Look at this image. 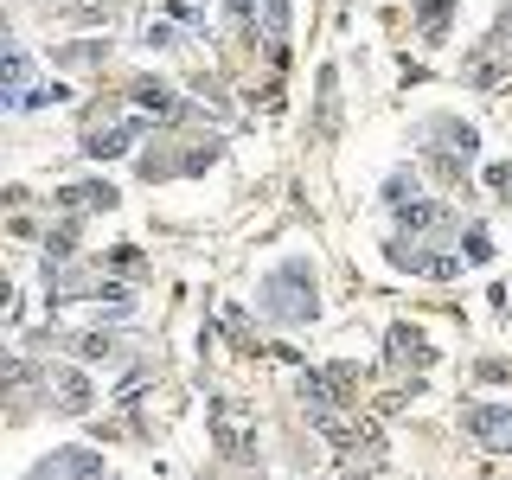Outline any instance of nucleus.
Here are the masks:
<instances>
[{
  "mask_svg": "<svg viewBox=\"0 0 512 480\" xmlns=\"http://www.w3.org/2000/svg\"><path fill=\"white\" fill-rule=\"evenodd\" d=\"M256 314L276 320V327H308L320 314V288H314V263L308 256H288L256 282Z\"/></svg>",
  "mask_w": 512,
  "mask_h": 480,
  "instance_id": "obj_1",
  "label": "nucleus"
},
{
  "mask_svg": "<svg viewBox=\"0 0 512 480\" xmlns=\"http://www.w3.org/2000/svg\"><path fill=\"white\" fill-rule=\"evenodd\" d=\"M423 154H429V173L455 186V180H468V167L480 154V135L461 116H436V122H423Z\"/></svg>",
  "mask_w": 512,
  "mask_h": 480,
  "instance_id": "obj_2",
  "label": "nucleus"
},
{
  "mask_svg": "<svg viewBox=\"0 0 512 480\" xmlns=\"http://www.w3.org/2000/svg\"><path fill=\"white\" fill-rule=\"evenodd\" d=\"M218 154H224V141H218V135H199V141H167V135H160L154 148L135 160V167H141V180H148V186H160V180H186V173H205Z\"/></svg>",
  "mask_w": 512,
  "mask_h": 480,
  "instance_id": "obj_3",
  "label": "nucleus"
},
{
  "mask_svg": "<svg viewBox=\"0 0 512 480\" xmlns=\"http://www.w3.org/2000/svg\"><path fill=\"white\" fill-rule=\"evenodd\" d=\"M352 391H359V365L352 359H333V365H314L301 372V404H308L314 423H333V416L352 410Z\"/></svg>",
  "mask_w": 512,
  "mask_h": 480,
  "instance_id": "obj_4",
  "label": "nucleus"
},
{
  "mask_svg": "<svg viewBox=\"0 0 512 480\" xmlns=\"http://www.w3.org/2000/svg\"><path fill=\"white\" fill-rule=\"evenodd\" d=\"M384 256H391L404 276H423V282H455V276H461V263H468V256L429 244V237H391V244H384Z\"/></svg>",
  "mask_w": 512,
  "mask_h": 480,
  "instance_id": "obj_5",
  "label": "nucleus"
},
{
  "mask_svg": "<svg viewBox=\"0 0 512 480\" xmlns=\"http://www.w3.org/2000/svg\"><path fill=\"white\" fill-rule=\"evenodd\" d=\"M26 480H103V455L96 448H52L32 461Z\"/></svg>",
  "mask_w": 512,
  "mask_h": 480,
  "instance_id": "obj_6",
  "label": "nucleus"
},
{
  "mask_svg": "<svg viewBox=\"0 0 512 480\" xmlns=\"http://www.w3.org/2000/svg\"><path fill=\"white\" fill-rule=\"evenodd\" d=\"M135 103H141V116L160 122V128H186L192 122V103H180V90L160 84V77H141V84H135Z\"/></svg>",
  "mask_w": 512,
  "mask_h": 480,
  "instance_id": "obj_7",
  "label": "nucleus"
},
{
  "mask_svg": "<svg viewBox=\"0 0 512 480\" xmlns=\"http://www.w3.org/2000/svg\"><path fill=\"white\" fill-rule=\"evenodd\" d=\"M461 429H468L474 442L512 455V404H468V410H461Z\"/></svg>",
  "mask_w": 512,
  "mask_h": 480,
  "instance_id": "obj_8",
  "label": "nucleus"
},
{
  "mask_svg": "<svg viewBox=\"0 0 512 480\" xmlns=\"http://www.w3.org/2000/svg\"><path fill=\"white\" fill-rule=\"evenodd\" d=\"M45 397H58V410H64V416H84V410L96 404L90 378H84V372H71V365H45Z\"/></svg>",
  "mask_w": 512,
  "mask_h": 480,
  "instance_id": "obj_9",
  "label": "nucleus"
},
{
  "mask_svg": "<svg viewBox=\"0 0 512 480\" xmlns=\"http://www.w3.org/2000/svg\"><path fill=\"white\" fill-rule=\"evenodd\" d=\"M141 128H148L141 116H128V122H103V128H90V135H84V154H90V160H116L122 148H135V141H141Z\"/></svg>",
  "mask_w": 512,
  "mask_h": 480,
  "instance_id": "obj_10",
  "label": "nucleus"
},
{
  "mask_svg": "<svg viewBox=\"0 0 512 480\" xmlns=\"http://www.w3.org/2000/svg\"><path fill=\"white\" fill-rule=\"evenodd\" d=\"M58 205H64V212H77V218H84V212H116L122 192L109 186V180H77V186H58Z\"/></svg>",
  "mask_w": 512,
  "mask_h": 480,
  "instance_id": "obj_11",
  "label": "nucleus"
},
{
  "mask_svg": "<svg viewBox=\"0 0 512 480\" xmlns=\"http://www.w3.org/2000/svg\"><path fill=\"white\" fill-rule=\"evenodd\" d=\"M384 352H391V365H404V372H423V365L436 359V352H429V340H423L416 327H404V320L384 333Z\"/></svg>",
  "mask_w": 512,
  "mask_h": 480,
  "instance_id": "obj_12",
  "label": "nucleus"
},
{
  "mask_svg": "<svg viewBox=\"0 0 512 480\" xmlns=\"http://www.w3.org/2000/svg\"><path fill=\"white\" fill-rule=\"evenodd\" d=\"M26 77H32V58L20 52V45H7V84H0V96H7V109H20V96L32 90Z\"/></svg>",
  "mask_w": 512,
  "mask_h": 480,
  "instance_id": "obj_13",
  "label": "nucleus"
},
{
  "mask_svg": "<svg viewBox=\"0 0 512 480\" xmlns=\"http://www.w3.org/2000/svg\"><path fill=\"white\" fill-rule=\"evenodd\" d=\"M333 122H340V71H320V116H314V128L320 135H333Z\"/></svg>",
  "mask_w": 512,
  "mask_h": 480,
  "instance_id": "obj_14",
  "label": "nucleus"
},
{
  "mask_svg": "<svg viewBox=\"0 0 512 480\" xmlns=\"http://www.w3.org/2000/svg\"><path fill=\"white\" fill-rule=\"evenodd\" d=\"M109 58V39H77V45H58L52 64H64V71H77V64H103Z\"/></svg>",
  "mask_w": 512,
  "mask_h": 480,
  "instance_id": "obj_15",
  "label": "nucleus"
},
{
  "mask_svg": "<svg viewBox=\"0 0 512 480\" xmlns=\"http://www.w3.org/2000/svg\"><path fill=\"white\" fill-rule=\"evenodd\" d=\"M448 13H455V0H416V26H423V39H442Z\"/></svg>",
  "mask_w": 512,
  "mask_h": 480,
  "instance_id": "obj_16",
  "label": "nucleus"
},
{
  "mask_svg": "<svg viewBox=\"0 0 512 480\" xmlns=\"http://www.w3.org/2000/svg\"><path fill=\"white\" fill-rule=\"evenodd\" d=\"M116 7H122V0H71V7H58V13H64L71 26H96V20H109Z\"/></svg>",
  "mask_w": 512,
  "mask_h": 480,
  "instance_id": "obj_17",
  "label": "nucleus"
},
{
  "mask_svg": "<svg viewBox=\"0 0 512 480\" xmlns=\"http://www.w3.org/2000/svg\"><path fill=\"white\" fill-rule=\"evenodd\" d=\"M103 269H116V276H148V263H141V250H128V244L103 250Z\"/></svg>",
  "mask_w": 512,
  "mask_h": 480,
  "instance_id": "obj_18",
  "label": "nucleus"
},
{
  "mask_svg": "<svg viewBox=\"0 0 512 480\" xmlns=\"http://www.w3.org/2000/svg\"><path fill=\"white\" fill-rule=\"evenodd\" d=\"M461 250H468V263H487V256H493V237L480 231V224H468V231H461Z\"/></svg>",
  "mask_w": 512,
  "mask_h": 480,
  "instance_id": "obj_19",
  "label": "nucleus"
},
{
  "mask_svg": "<svg viewBox=\"0 0 512 480\" xmlns=\"http://www.w3.org/2000/svg\"><path fill=\"white\" fill-rule=\"evenodd\" d=\"M45 103H64V84H39V90L20 96V109H45Z\"/></svg>",
  "mask_w": 512,
  "mask_h": 480,
  "instance_id": "obj_20",
  "label": "nucleus"
},
{
  "mask_svg": "<svg viewBox=\"0 0 512 480\" xmlns=\"http://www.w3.org/2000/svg\"><path fill=\"white\" fill-rule=\"evenodd\" d=\"M487 186L500 192V199H512V160H500V167H487Z\"/></svg>",
  "mask_w": 512,
  "mask_h": 480,
  "instance_id": "obj_21",
  "label": "nucleus"
},
{
  "mask_svg": "<svg viewBox=\"0 0 512 480\" xmlns=\"http://www.w3.org/2000/svg\"><path fill=\"white\" fill-rule=\"evenodd\" d=\"M199 480H224V474H199ZM244 480H263V474H256V468H250V474H244Z\"/></svg>",
  "mask_w": 512,
  "mask_h": 480,
  "instance_id": "obj_22",
  "label": "nucleus"
},
{
  "mask_svg": "<svg viewBox=\"0 0 512 480\" xmlns=\"http://www.w3.org/2000/svg\"><path fill=\"white\" fill-rule=\"evenodd\" d=\"M506 301H512V282H506Z\"/></svg>",
  "mask_w": 512,
  "mask_h": 480,
  "instance_id": "obj_23",
  "label": "nucleus"
}]
</instances>
